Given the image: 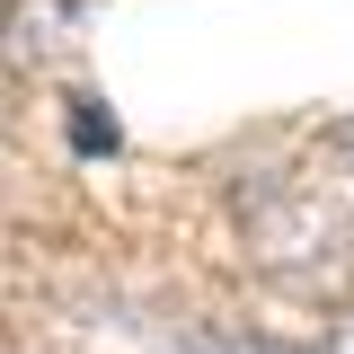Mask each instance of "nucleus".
Wrapping results in <instances>:
<instances>
[{
    "label": "nucleus",
    "instance_id": "nucleus-1",
    "mask_svg": "<svg viewBox=\"0 0 354 354\" xmlns=\"http://www.w3.org/2000/svg\"><path fill=\"white\" fill-rule=\"evenodd\" d=\"M80 27H88V0H9V53H18V62L71 53Z\"/></svg>",
    "mask_w": 354,
    "mask_h": 354
},
{
    "label": "nucleus",
    "instance_id": "nucleus-2",
    "mask_svg": "<svg viewBox=\"0 0 354 354\" xmlns=\"http://www.w3.org/2000/svg\"><path fill=\"white\" fill-rule=\"evenodd\" d=\"M328 354H354V310L337 319V337H328Z\"/></svg>",
    "mask_w": 354,
    "mask_h": 354
}]
</instances>
